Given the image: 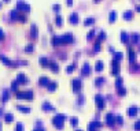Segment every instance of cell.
<instances>
[{
	"instance_id": "obj_1",
	"label": "cell",
	"mask_w": 140,
	"mask_h": 131,
	"mask_svg": "<svg viewBox=\"0 0 140 131\" xmlns=\"http://www.w3.org/2000/svg\"><path fill=\"white\" fill-rule=\"evenodd\" d=\"M66 115L65 113H56L52 119V124H54L55 129L58 130H63V126H65V122H66Z\"/></svg>"
},
{
	"instance_id": "obj_2",
	"label": "cell",
	"mask_w": 140,
	"mask_h": 131,
	"mask_svg": "<svg viewBox=\"0 0 140 131\" xmlns=\"http://www.w3.org/2000/svg\"><path fill=\"white\" fill-rule=\"evenodd\" d=\"M15 97L18 100H25V101H32L34 98V93L32 90H21L15 93Z\"/></svg>"
},
{
	"instance_id": "obj_3",
	"label": "cell",
	"mask_w": 140,
	"mask_h": 131,
	"mask_svg": "<svg viewBox=\"0 0 140 131\" xmlns=\"http://www.w3.org/2000/svg\"><path fill=\"white\" fill-rule=\"evenodd\" d=\"M95 105H96V108H98L99 111L104 109V107H106V101H104L103 96H100V94L95 96Z\"/></svg>"
},
{
	"instance_id": "obj_4",
	"label": "cell",
	"mask_w": 140,
	"mask_h": 131,
	"mask_svg": "<svg viewBox=\"0 0 140 131\" xmlns=\"http://www.w3.org/2000/svg\"><path fill=\"white\" fill-rule=\"evenodd\" d=\"M10 18L13 19V21H21L22 23H25V21H26V16H23L18 10L11 11V12H10Z\"/></svg>"
},
{
	"instance_id": "obj_5",
	"label": "cell",
	"mask_w": 140,
	"mask_h": 131,
	"mask_svg": "<svg viewBox=\"0 0 140 131\" xmlns=\"http://www.w3.org/2000/svg\"><path fill=\"white\" fill-rule=\"evenodd\" d=\"M17 10L19 11V12H29V11H30V5L28 4V3H25V1H21V0H19L18 3H17Z\"/></svg>"
},
{
	"instance_id": "obj_6",
	"label": "cell",
	"mask_w": 140,
	"mask_h": 131,
	"mask_svg": "<svg viewBox=\"0 0 140 131\" xmlns=\"http://www.w3.org/2000/svg\"><path fill=\"white\" fill-rule=\"evenodd\" d=\"M72 87H73V93H80L81 92V87H83V82L81 79H73L72 81Z\"/></svg>"
},
{
	"instance_id": "obj_7",
	"label": "cell",
	"mask_w": 140,
	"mask_h": 131,
	"mask_svg": "<svg viewBox=\"0 0 140 131\" xmlns=\"http://www.w3.org/2000/svg\"><path fill=\"white\" fill-rule=\"evenodd\" d=\"M111 74L115 75V77H118L119 74V62H117L114 59L111 60Z\"/></svg>"
},
{
	"instance_id": "obj_8",
	"label": "cell",
	"mask_w": 140,
	"mask_h": 131,
	"mask_svg": "<svg viewBox=\"0 0 140 131\" xmlns=\"http://www.w3.org/2000/svg\"><path fill=\"white\" fill-rule=\"evenodd\" d=\"M104 120H106V124H107V126L113 127L115 124V116H114V113H107L106 118H104Z\"/></svg>"
},
{
	"instance_id": "obj_9",
	"label": "cell",
	"mask_w": 140,
	"mask_h": 131,
	"mask_svg": "<svg viewBox=\"0 0 140 131\" xmlns=\"http://www.w3.org/2000/svg\"><path fill=\"white\" fill-rule=\"evenodd\" d=\"M0 62H3L6 66H7V67H18L15 62H13V60L7 59V57H6L4 55H0Z\"/></svg>"
},
{
	"instance_id": "obj_10",
	"label": "cell",
	"mask_w": 140,
	"mask_h": 131,
	"mask_svg": "<svg viewBox=\"0 0 140 131\" xmlns=\"http://www.w3.org/2000/svg\"><path fill=\"white\" fill-rule=\"evenodd\" d=\"M102 127V123L99 120H93L91 122V123L88 124V131H96V130H99Z\"/></svg>"
},
{
	"instance_id": "obj_11",
	"label": "cell",
	"mask_w": 140,
	"mask_h": 131,
	"mask_svg": "<svg viewBox=\"0 0 140 131\" xmlns=\"http://www.w3.org/2000/svg\"><path fill=\"white\" fill-rule=\"evenodd\" d=\"M51 44L54 46H60V45H65L63 44V40H62V36H54L51 38Z\"/></svg>"
},
{
	"instance_id": "obj_12",
	"label": "cell",
	"mask_w": 140,
	"mask_h": 131,
	"mask_svg": "<svg viewBox=\"0 0 140 131\" xmlns=\"http://www.w3.org/2000/svg\"><path fill=\"white\" fill-rule=\"evenodd\" d=\"M41 109H43V111H45V112H52V111H55L54 105H52L49 101H43V104H41Z\"/></svg>"
},
{
	"instance_id": "obj_13",
	"label": "cell",
	"mask_w": 140,
	"mask_h": 131,
	"mask_svg": "<svg viewBox=\"0 0 140 131\" xmlns=\"http://www.w3.org/2000/svg\"><path fill=\"white\" fill-rule=\"evenodd\" d=\"M62 40H63V44L65 45H67V44H72L73 41H74V37H73L72 33H66L62 36Z\"/></svg>"
},
{
	"instance_id": "obj_14",
	"label": "cell",
	"mask_w": 140,
	"mask_h": 131,
	"mask_svg": "<svg viewBox=\"0 0 140 131\" xmlns=\"http://www.w3.org/2000/svg\"><path fill=\"white\" fill-rule=\"evenodd\" d=\"M15 81L19 83V85H26V83L29 82L28 78H26V75H25V74H22V72H19V74L17 75V79H15Z\"/></svg>"
},
{
	"instance_id": "obj_15",
	"label": "cell",
	"mask_w": 140,
	"mask_h": 131,
	"mask_svg": "<svg viewBox=\"0 0 140 131\" xmlns=\"http://www.w3.org/2000/svg\"><path fill=\"white\" fill-rule=\"evenodd\" d=\"M89 74H91V66H89L88 63H84L83 68H81V75H83V77H88Z\"/></svg>"
},
{
	"instance_id": "obj_16",
	"label": "cell",
	"mask_w": 140,
	"mask_h": 131,
	"mask_svg": "<svg viewBox=\"0 0 140 131\" xmlns=\"http://www.w3.org/2000/svg\"><path fill=\"white\" fill-rule=\"evenodd\" d=\"M78 21H80V16H78L77 12H72L69 16V22L72 23V25H77Z\"/></svg>"
},
{
	"instance_id": "obj_17",
	"label": "cell",
	"mask_w": 140,
	"mask_h": 131,
	"mask_svg": "<svg viewBox=\"0 0 140 131\" xmlns=\"http://www.w3.org/2000/svg\"><path fill=\"white\" fill-rule=\"evenodd\" d=\"M49 82H51V81H49L48 77H40V79H39V85L43 86V87H47Z\"/></svg>"
},
{
	"instance_id": "obj_18",
	"label": "cell",
	"mask_w": 140,
	"mask_h": 131,
	"mask_svg": "<svg viewBox=\"0 0 140 131\" xmlns=\"http://www.w3.org/2000/svg\"><path fill=\"white\" fill-rule=\"evenodd\" d=\"M39 63H40V66H41L43 68H48L49 67V60L47 59V57H40Z\"/></svg>"
},
{
	"instance_id": "obj_19",
	"label": "cell",
	"mask_w": 140,
	"mask_h": 131,
	"mask_svg": "<svg viewBox=\"0 0 140 131\" xmlns=\"http://www.w3.org/2000/svg\"><path fill=\"white\" fill-rule=\"evenodd\" d=\"M137 113H139V108H137V107H130V108L128 109V116H130V118L136 116Z\"/></svg>"
},
{
	"instance_id": "obj_20",
	"label": "cell",
	"mask_w": 140,
	"mask_h": 131,
	"mask_svg": "<svg viewBox=\"0 0 140 131\" xmlns=\"http://www.w3.org/2000/svg\"><path fill=\"white\" fill-rule=\"evenodd\" d=\"M56 89H58V82H49L48 86H47V90H48L49 93H54Z\"/></svg>"
},
{
	"instance_id": "obj_21",
	"label": "cell",
	"mask_w": 140,
	"mask_h": 131,
	"mask_svg": "<svg viewBox=\"0 0 140 131\" xmlns=\"http://www.w3.org/2000/svg\"><path fill=\"white\" fill-rule=\"evenodd\" d=\"M48 68L51 70L52 72H59V64L55 63V62H49V67H48Z\"/></svg>"
},
{
	"instance_id": "obj_22",
	"label": "cell",
	"mask_w": 140,
	"mask_h": 131,
	"mask_svg": "<svg viewBox=\"0 0 140 131\" xmlns=\"http://www.w3.org/2000/svg\"><path fill=\"white\" fill-rule=\"evenodd\" d=\"M128 55H129V62H130V63H135V60H136V53H135V51H133L132 48L128 49Z\"/></svg>"
},
{
	"instance_id": "obj_23",
	"label": "cell",
	"mask_w": 140,
	"mask_h": 131,
	"mask_svg": "<svg viewBox=\"0 0 140 131\" xmlns=\"http://www.w3.org/2000/svg\"><path fill=\"white\" fill-rule=\"evenodd\" d=\"M30 36L33 37V38H37V36H39V30H37V26L36 25H32V27H30Z\"/></svg>"
},
{
	"instance_id": "obj_24",
	"label": "cell",
	"mask_w": 140,
	"mask_h": 131,
	"mask_svg": "<svg viewBox=\"0 0 140 131\" xmlns=\"http://www.w3.org/2000/svg\"><path fill=\"white\" fill-rule=\"evenodd\" d=\"M119 38H121V41L124 44H128L129 42V36H128L125 31H121V34H119Z\"/></svg>"
},
{
	"instance_id": "obj_25",
	"label": "cell",
	"mask_w": 140,
	"mask_h": 131,
	"mask_svg": "<svg viewBox=\"0 0 140 131\" xmlns=\"http://www.w3.org/2000/svg\"><path fill=\"white\" fill-rule=\"evenodd\" d=\"M103 62H102V60H98V62L95 63V70L98 72H100V71H103Z\"/></svg>"
},
{
	"instance_id": "obj_26",
	"label": "cell",
	"mask_w": 140,
	"mask_h": 131,
	"mask_svg": "<svg viewBox=\"0 0 140 131\" xmlns=\"http://www.w3.org/2000/svg\"><path fill=\"white\" fill-rule=\"evenodd\" d=\"M4 122L6 123H13L14 122V115L13 113H6L4 115Z\"/></svg>"
},
{
	"instance_id": "obj_27",
	"label": "cell",
	"mask_w": 140,
	"mask_h": 131,
	"mask_svg": "<svg viewBox=\"0 0 140 131\" xmlns=\"http://www.w3.org/2000/svg\"><path fill=\"white\" fill-rule=\"evenodd\" d=\"M140 40V34L139 33H133L132 36H130V41H132V44H137Z\"/></svg>"
},
{
	"instance_id": "obj_28",
	"label": "cell",
	"mask_w": 140,
	"mask_h": 131,
	"mask_svg": "<svg viewBox=\"0 0 140 131\" xmlns=\"http://www.w3.org/2000/svg\"><path fill=\"white\" fill-rule=\"evenodd\" d=\"M122 16H124V19H126V21H130V19H133V12L128 10V11H125V12H124V15H122Z\"/></svg>"
},
{
	"instance_id": "obj_29",
	"label": "cell",
	"mask_w": 140,
	"mask_h": 131,
	"mask_svg": "<svg viewBox=\"0 0 140 131\" xmlns=\"http://www.w3.org/2000/svg\"><path fill=\"white\" fill-rule=\"evenodd\" d=\"M8 98H10V92L8 90H3V96H2V101L3 103H7Z\"/></svg>"
},
{
	"instance_id": "obj_30",
	"label": "cell",
	"mask_w": 140,
	"mask_h": 131,
	"mask_svg": "<svg viewBox=\"0 0 140 131\" xmlns=\"http://www.w3.org/2000/svg\"><path fill=\"white\" fill-rule=\"evenodd\" d=\"M17 109H18L19 112H23V113L30 112V108H29V107H23V105H17Z\"/></svg>"
},
{
	"instance_id": "obj_31",
	"label": "cell",
	"mask_w": 140,
	"mask_h": 131,
	"mask_svg": "<svg viewBox=\"0 0 140 131\" xmlns=\"http://www.w3.org/2000/svg\"><path fill=\"white\" fill-rule=\"evenodd\" d=\"M115 19H117V12H115V11H111V12L109 14V22L110 23H114Z\"/></svg>"
},
{
	"instance_id": "obj_32",
	"label": "cell",
	"mask_w": 140,
	"mask_h": 131,
	"mask_svg": "<svg viewBox=\"0 0 140 131\" xmlns=\"http://www.w3.org/2000/svg\"><path fill=\"white\" fill-rule=\"evenodd\" d=\"M62 23H63V18L60 15H56L55 16V25L56 26H62Z\"/></svg>"
},
{
	"instance_id": "obj_33",
	"label": "cell",
	"mask_w": 140,
	"mask_h": 131,
	"mask_svg": "<svg viewBox=\"0 0 140 131\" xmlns=\"http://www.w3.org/2000/svg\"><path fill=\"white\" fill-rule=\"evenodd\" d=\"M18 85H19V83L18 82H17V81H14V82L13 83H11V87H10V90H11V92H18Z\"/></svg>"
},
{
	"instance_id": "obj_34",
	"label": "cell",
	"mask_w": 140,
	"mask_h": 131,
	"mask_svg": "<svg viewBox=\"0 0 140 131\" xmlns=\"http://www.w3.org/2000/svg\"><path fill=\"white\" fill-rule=\"evenodd\" d=\"M117 93H118V96H125V94H126V89H125L124 86L117 87Z\"/></svg>"
},
{
	"instance_id": "obj_35",
	"label": "cell",
	"mask_w": 140,
	"mask_h": 131,
	"mask_svg": "<svg viewBox=\"0 0 140 131\" xmlns=\"http://www.w3.org/2000/svg\"><path fill=\"white\" fill-rule=\"evenodd\" d=\"M122 57H124V56H122V53H121V52H114V57H113L114 60H117V62H121V60H122Z\"/></svg>"
},
{
	"instance_id": "obj_36",
	"label": "cell",
	"mask_w": 140,
	"mask_h": 131,
	"mask_svg": "<svg viewBox=\"0 0 140 131\" xmlns=\"http://www.w3.org/2000/svg\"><path fill=\"white\" fill-rule=\"evenodd\" d=\"M103 83H104V78H96V79H95V86L100 87Z\"/></svg>"
},
{
	"instance_id": "obj_37",
	"label": "cell",
	"mask_w": 140,
	"mask_h": 131,
	"mask_svg": "<svg viewBox=\"0 0 140 131\" xmlns=\"http://www.w3.org/2000/svg\"><path fill=\"white\" fill-rule=\"evenodd\" d=\"M76 67H77V66H76L74 63H73V64H70V66H67V67H66V72H67V74H72V72L76 70Z\"/></svg>"
},
{
	"instance_id": "obj_38",
	"label": "cell",
	"mask_w": 140,
	"mask_h": 131,
	"mask_svg": "<svg viewBox=\"0 0 140 131\" xmlns=\"http://www.w3.org/2000/svg\"><path fill=\"white\" fill-rule=\"evenodd\" d=\"M122 83H124V79H122L121 77H117V79H115V87H121Z\"/></svg>"
},
{
	"instance_id": "obj_39",
	"label": "cell",
	"mask_w": 140,
	"mask_h": 131,
	"mask_svg": "<svg viewBox=\"0 0 140 131\" xmlns=\"http://www.w3.org/2000/svg\"><path fill=\"white\" fill-rule=\"evenodd\" d=\"M95 23V19L93 18H87L85 21H84V25L85 26H91V25H93Z\"/></svg>"
},
{
	"instance_id": "obj_40",
	"label": "cell",
	"mask_w": 140,
	"mask_h": 131,
	"mask_svg": "<svg viewBox=\"0 0 140 131\" xmlns=\"http://www.w3.org/2000/svg\"><path fill=\"white\" fill-rule=\"evenodd\" d=\"M15 131H25V126L19 122V123H17V126H15Z\"/></svg>"
},
{
	"instance_id": "obj_41",
	"label": "cell",
	"mask_w": 140,
	"mask_h": 131,
	"mask_svg": "<svg viewBox=\"0 0 140 131\" xmlns=\"http://www.w3.org/2000/svg\"><path fill=\"white\" fill-rule=\"evenodd\" d=\"M115 123H117V124H124V118H122L121 115L115 116Z\"/></svg>"
},
{
	"instance_id": "obj_42",
	"label": "cell",
	"mask_w": 140,
	"mask_h": 131,
	"mask_svg": "<svg viewBox=\"0 0 140 131\" xmlns=\"http://www.w3.org/2000/svg\"><path fill=\"white\" fill-rule=\"evenodd\" d=\"M34 51V45L33 44H29V45L25 46V52H33Z\"/></svg>"
},
{
	"instance_id": "obj_43",
	"label": "cell",
	"mask_w": 140,
	"mask_h": 131,
	"mask_svg": "<svg viewBox=\"0 0 140 131\" xmlns=\"http://www.w3.org/2000/svg\"><path fill=\"white\" fill-rule=\"evenodd\" d=\"M70 124H72L73 127H76L78 124V119L77 118H70Z\"/></svg>"
},
{
	"instance_id": "obj_44",
	"label": "cell",
	"mask_w": 140,
	"mask_h": 131,
	"mask_svg": "<svg viewBox=\"0 0 140 131\" xmlns=\"http://www.w3.org/2000/svg\"><path fill=\"white\" fill-rule=\"evenodd\" d=\"M100 42H102V41H99V40L95 42V46H93V49H95L96 52H98V51H100V49H102V45H100Z\"/></svg>"
},
{
	"instance_id": "obj_45",
	"label": "cell",
	"mask_w": 140,
	"mask_h": 131,
	"mask_svg": "<svg viewBox=\"0 0 140 131\" xmlns=\"http://www.w3.org/2000/svg\"><path fill=\"white\" fill-rule=\"evenodd\" d=\"M98 40H99V41H103V40H106V33H104V31H100V33H99Z\"/></svg>"
},
{
	"instance_id": "obj_46",
	"label": "cell",
	"mask_w": 140,
	"mask_h": 131,
	"mask_svg": "<svg viewBox=\"0 0 140 131\" xmlns=\"http://www.w3.org/2000/svg\"><path fill=\"white\" fill-rule=\"evenodd\" d=\"M133 129H135L136 131H140V119L135 122V124H133Z\"/></svg>"
},
{
	"instance_id": "obj_47",
	"label": "cell",
	"mask_w": 140,
	"mask_h": 131,
	"mask_svg": "<svg viewBox=\"0 0 140 131\" xmlns=\"http://www.w3.org/2000/svg\"><path fill=\"white\" fill-rule=\"evenodd\" d=\"M95 37V30H91L88 34H87V40H92Z\"/></svg>"
},
{
	"instance_id": "obj_48",
	"label": "cell",
	"mask_w": 140,
	"mask_h": 131,
	"mask_svg": "<svg viewBox=\"0 0 140 131\" xmlns=\"http://www.w3.org/2000/svg\"><path fill=\"white\" fill-rule=\"evenodd\" d=\"M140 66L139 64H133V67H130V71H139Z\"/></svg>"
},
{
	"instance_id": "obj_49",
	"label": "cell",
	"mask_w": 140,
	"mask_h": 131,
	"mask_svg": "<svg viewBox=\"0 0 140 131\" xmlns=\"http://www.w3.org/2000/svg\"><path fill=\"white\" fill-rule=\"evenodd\" d=\"M84 98H85L84 96H80V97H78V105H83V104H84V101H85Z\"/></svg>"
},
{
	"instance_id": "obj_50",
	"label": "cell",
	"mask_w": 140,
	"mask_h": 131,
	"mask_svg": "<svg viewBox=\"0 0 140 131\" xmlns=\"http://www.w3.org/2000/svg\"><path fill=\"white\" fill-rule=\"evenodd\" d=\"M52 10H54L55 12H59V10H60V5H59V4H54V7H52Z\"/></svg>"
},
{
	"instance_id": "obj_51",
	"label": "cell",
	"mask_w": 140,
	"mask_h": 131,
	"mask_svg": "<svg viewBox=\"0 0 140 131\" xmlns=\"http://www.w3.org/2000/svg\"><path fill=\"white\" fill-rule=\"evenodd\" d=\"M4 40V31H3V29H0V41H3Z\"/></svg>"
},
{
	"instance_id": "obj_52",
	"label": "cell",
	"mask_w": 140,
	"mask_h": 131,
	"mask_svg": "<svg viewBox=\"0 0 140 131\" xmlns=\"http://www.w3.org/2000/svg\"><path fill=\"white\" fill-rule=\"evenodd\" d=\"M33 131H45L44 129H40V127H39V129H34Z\"/></svg>"
},
{
	"instance_id": "obj_53",
	"label": "cell",
	"mask_w": 140,
	"mask_h": 131,
	"mask_svg": "<svg viewBox=\"0 0 140 131\" xmlns=\"http://www.w3.org/2000/svg\"><path fill=\"white\" fill-rule=\"evenodd\" d=\"M72 4H73V0H67V5H69V7H70Z\"/></svg>"
},
{
	"instance_id": "obj_54",
	"label": "cell",
	"mask_w": 140,
	"mask_h": 131,
	"mask_svg": "<svg viewBox=\"0 0 140 131\" xmlns=\"http://www.w3.org/2000/svg\"><path fill=\"white\" fill-rule=\"evenodd\" d=\"M2 113H3V109H0V116H2ZM0 129H2V124H0Z\"/></svg>"
},
{
	"instance_id": "obj_55",
	"label": "cell",
	"mask_w": 140,
	"mask_h": 131,
	"mask_svg": "<svg viewBox=\"0 0 140 131\" xmlns=\"http://www.w3.org/2000/svg\"><path fill=\"white\" fill-rule=\"evenodd\" d=\"M93 1H95V3H99V1H100V0H93Z\"/></svg>"
},
{
	"instance_id": "obj_56",
	"label": "cell",
	"mask_w": 140,
	"mask_h": 131,
	"mask_svg": "<svg viewBox=\"0 0 140 131\" xmlns=\"http://www.w3.org/2000/svg\"><path fill=\"white\" fill-rule=\"evenodd\" d=\"M4 1H6V3H8V1H10V0H4Z\"/></svg>"
},
{
	"instance_id": "obj_57",
	"label": "cell",
	"mask_w": 140,
	"mask_h": 131,
	"mask_svg": "<svg viewBox=\"0 0 140 131\" xmlns=\"http://www.w3.org/2000/svg\"><path fill=\"white\" fill-rule=\"evenodd\" d=\"M76 131H83V130H76Z\"/></svg>"
},
{
	"instance_id": "obj_58",
	"label": "cell",
	"mask_w": 140,
	"mask_h": 131,
	"mask_svg": "<svg viewBox=\"0 0 140 131\" xmlns=\"http://www.w3.org/2000/svg\"><path fill=\"white\" fill-rule=\"evenodd\" d=\"M0 8H2V3H0Z\"/></svg>"
},
{
	"instance_id": "obj_59",
	"label": "cell",
	"mask_w": 140,
	"mask_h": 131,
	"mask_svg": "<svg viewBox=\"0 0 140 131\" xmlns=\"http://www.w3.org/2000/svg\"><path fill=\"white\" fill-rule=\"evenodd\" d=\"M139 51H140V46H139Z\"/></svg>"
}]
</instances>
